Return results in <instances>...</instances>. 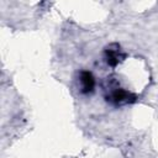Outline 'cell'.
I'll use <instances>...</instances> for the list:
<instances>
[{
  "label": "cell",
  "mask_w": 158,
  "mask_h": 158,
  "mask_svg": "<svg viewBox=\"0 0 158 158\" xmlns=\"http://www.w3.org/2000/svg\"><path fill=\"white\" fill-rule=\"evenodd\" d=\"M118 52L117 51H114V49H109L106 52V62L111 67H115L118 64Z\"/></svg>",
  "instance_id": "cell-2"
},
{
  "label": "cell",
  "mask_w": 158,
  "mask_h": 158,
  "mask_svg": "<svg viewBox=\"0 0 158 158\" xmlns=\"http://www.w3.org/2000/svg\"><path fill=\"white\" fill-rule=\"evenodd\" d=\"M79 81H80V91L83 94H89L94 90L95 88V78L94 75L88 72V70H83L80 73V77H79Z\"/></svg>",
  "instance_id": "cell-1"
}]
</instances>
